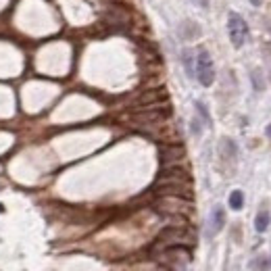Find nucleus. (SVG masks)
Masks as SVG:
<instances>
[{
  "label": "nucleus",
  "instance_id": "f257e3e1",
  "mask_svg": "<svg viewBox=\"0 0 271 271\" xmlns=\"http://www.w3.org/2000/svg\"><path fill=\"white\" fill-rule=\"evenodd\" d=\"M171 117V107L169 102H161V104H152V107H140V109H132L129 113V123L134 127L142 129V132H161L165 121Z\"/></svg>",
  "mask_w": 271,
  "mask_h": 271
},
{
  "label": "nucleus",
  "instance_id": "f03ea898",
  "mask_svg": "<svg viewBox=\"0 0 271 271\" xmlns=\"http://www.w3.org/2000/svg\"><path fill=\"white\" fill-rule=\"evenodd\" d=\"M100 25L109 31H125L134 25V13L132 6L121 2V0H109L100 13Z\"/></svg>",
  "mask_w": 271,
  "mask_h": 271
},
{
  "label": "nucleus",
  "instance_id": "7ed1b4c3",
  "mask_svg": "<svg viewBox=\"0 0 271 271\" xmlns=\"http://www.w3.org/2000/svg\"><path fill=\"white\" fill-rule=\"evenodd\" d=\"M194 242H196V238L188 226H167L159 232L152 249L163 253L167 249H175V246H186L188 249V246H192Z\"/></svg>",
  "mask_w": 271,
  "mask_h": 271
},
{
  "label": "nucleus",
  "instance_id": "20e7f679",
  "mask_svg": "<svg viewBox=\"0 0 271 271\" xmlns=\"http://www.w3.org/2000/svg\"><path fill=\"white\" fill-rule=\"evenodd\" d=\"M155 211L165 217H190L194 211V205H192V200H186V198L157 196Z\"/></svg>",
  "mask_w": 271,
  "mask_h": 271
},
{
  "label": "nucleus",
  "instance_id": "39448f33",
  "mask_svg": "<svg viewBox=\"0 0 271 271\" xmlns=\"http://www.w3.org/2000/svg\"><path fill=\"white\" fill-rule=\"evenodd\" d=\"M196 79L200 81V86H213L215 81V65H213V58H211L209 50H198L196 54Z\"/></svg>",
  "mask_w": 271,
  "mask_h": 271
},
{
  "label": "nucleus",
  "instance_id": "423d86ee",
  "mask_svg": "<svg viewBox=\"0 0 271 271\" xmlns=\"http://www.w3.org/2000/svg\"><path fill=\"white\" fill-rule=\"evenodd\" d=\"M155 184H192V175L184 165H167L157 175Z\"/></svg>",
  "mask_w": 271,
  "mask_h": 271
},
{
  "label": "nucleus",
  "instance_id": "0eeeda50",
  "mask_svg": "<svg viewBox=\"0 0 271 271\" xmlns=\"http://www.w3.org/2000/svg\"><path fill=\"white\" fill-rule=\"evenodd\" d=\"M228 33H230L234 48H242L246 38H249V25H246V21L238 13L228 15Z\"/></svg>",
  "mask_w": 271,
  "mask_h": 271
},
{
  "label": "nucleus",
  "instance_id": "6e6552de",
  "mask_svg": "<svg viewBox=\"0 0 271 271\" xmlns=\"http://www.w3.org/2000/svg\"><path fill=\"white\" fill-rule=\"evenodd\" d=\"M186 159V148L182 142H167L159 148V161L163 167L167 165H180Z\"/></svg>",
  "mask_w": 271,
  "mask_h": 271
},
{
  "label": "nucleus",
  "instance_id": "1a4fd4ad",
  "mask_svg": "<svg viewBox=\"0 0 271 271\" xmlns=\"http://www.w3.org/2000/svg\"><path fill=\"white\" fill-rule=\"evenodd\" d=\"M152 192L157 196H175V198H186V200L194 198L192 184H155Z\"/></svg>",
  "mask_w": 271,
  "mask_h": 271
},
{
  "label": "nucleus",
  "instance_id": "9d476101",
  "mask_svg": "<svg viewBox=\"0 0 271 271\" xmlns=\"http://www.w3.org/2000/svg\"><path fill=\"white\" fill-rule=\"evenodd\" d=\"M167 102V90L165 88H150L140 92L132 102V109H140V107H152V104H161Z\"/></svg>",
  "mask_w": 271,
  "mask_h": 271
},
{
  "label": "nucleus",
  "instance_id": "9b49d317",
  "mask_svg": "<svg viewBox=\"0 0 271 271\" xmlns=\"http://www.w3.org/2000/svg\"><path fill=\"white\" fill-rule=\"evenodd\" d=\"M223 226H226V211H223V207H215L213 213H211V234H219Z\"/></svg>",
  "mask_w": 271,
  "mask_h": 271
},
{
  "label": "nucleus",
  "instance_id": "f8f14e48",
  "mask_svg": "<svg viewBox=\"0 0 271 271\" xmlns=\"http://www.w3.org/2000/svg\"><path fill=\"white\" fill-rule=\"evenodd\" d=\"M182 61H184V67H186V73L190 77H196V56L192 50H184L182 52Z\"/></svg>",
  "mask_w": 271,
  "mask_h": 271
},
{
  "label": "nucleus",
  "instance_id": "ddd939ff",
  "mask_svg": "<svg viewBox=\"0 0 271 271\" xmlns=\"http://www.w3.org/2000/svg\"><path fill=\"white\" fill-rule=\"evenodd\" d=\"M180 31H182V38L192 40V38H196L198 33H200V27L196 25L194 21H184L182 25H180Z\"/></svg>",
  "mask_w": 271,
  "mask_h": 271
},
{
  "label": "nucleus",
  "instance_id": "4468645a",
  "mask_svg": "<svg viewBox=\"0 0 271 271\" xmlns=\"http://www.w3.org/2000/svg\"><path fill=\"white\" fill-rule=\"evenodd\" d=\"M269 221H271L269 213H267V211H261V213L257 215V219H255V230H257L259 234L267 232V228H269Z\"/></svg>",
  "mask_w": 271,
  "mask_h": 271
},
{
  "label": "nucleus",
  "instance_id": "2eb2a0df",
  "mask_svg": "<svg viewBox=\"0 0 271 271\" xmlns=\"http://www.w3.org/2000/svg\"><path fill=\"white\" fill-rule=\"evenodd\" d=\"M242 205H244V194H242L240 190H234V192L230 194V209L240 211Z\"/></svg>",
  "mask_w": 271,
  "mask_h": 271
},
{
  "label": "nucleus",
  "instance_id": "dca6fc26",
  "mask_svg": "<svg viewBox=\"0 0 271 271\" xmlns=\"http://www.w3.org/2000/svg\"><path fill=\"white\" fill-rule=\"evenodd\" d=\"M194 107H196V111L200 113V117H203V121H205L207 125H211V115H209V111H207V107H205V102H200V100H198V102L194 104Z\"/></svg>",
  "mask_w": 271,
  "mask_h": 271
},
{
  "label": "nucleus",
  "instance_id": "f3484780",
  "mask_svg": "<svg viewBox=\"0 0 271 271\" xmlns=\"http://www.w3.org/2000/svg\"><path fill=\"white\" fill-rule=\"evenodd\" d=\"M192 134H194V136H200V121L196 119V117L192 119Z\"/></svg>",
  "mask_w": 271,
  "mask_h": 271
},
{
  "label": "nucleus",
  "instance_id": "a211bd4d",
  "mask_svg": "<svg viewBox=\"0 0 271 271\" xmlns=\"http://www.w3.org/2000/svg\"><path fill=\"white\" fill-rule=\"evenodd\" d=\"M251 4H255V6H261V4H263V0H251Z\"/></svg>",
  "mask_w": 271,
  "mask_h": 271
},
{
  "label": "nucleus",
  "instance_id": "6ab92c4d",
  "mask_svg": "<svg viewBox=\"0 0 271 271\" xmlns=\"http://www.w3.org/2000/svg\"><path fill=\"white\" fill-rule=\"evenodd\" d=\"M267 136H269V138H271V123H269V125H267Z\"/></svg>",
  "mask_w": 271,
  "mask_h": 271
}]
</instances>
